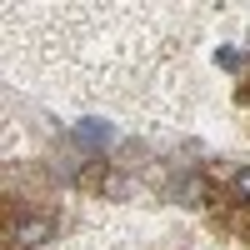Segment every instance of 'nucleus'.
<instances>
[{
    "label": "nucleus",
    "mask_w": 250,
    "mask_h": 250,
    "mask_svg": "<svg viewBox=\"0 0 250 250\" xmlns=\"http://www.w3.org/2000/svg\"><path fill=\"white\" fill-rule=\"evenodd\" d=\"M55 235V220H45V215H25V220H15L10 225V245H20V250H30V245H45Z\"/></svg>",
    "instance_id": "1"
},
{
    "label": "nucleus",
    "mask_w": 250,
    "mask_h": 250,
    "mask_svg": "<svg viewBox=\"0 0 250 250\" xmlns=\"http://www.w3.org/2000/svg\"><path fill=\"white\" fill-rule=\"evenodd\" d=\"M215 60H220L225 70H240V50H235V45H220V50H215Z\"/></svg>",
    "instance_id": "2"
},
{
    "label": "nucleus",
    "mask_w": 250,
    "mask_h": 250,
    "mask_svg": "<svg viewBox=\"0 0 250 250\" xmlns=\"http://www.w3.org/2000/svg\"><path fill=\"white\" fill-rule=\"evenodd\" d=\"M235 195L250 200V165H245V170H235Z\"/></svg>",
    "instance_id": "3"
}]
</instances>
